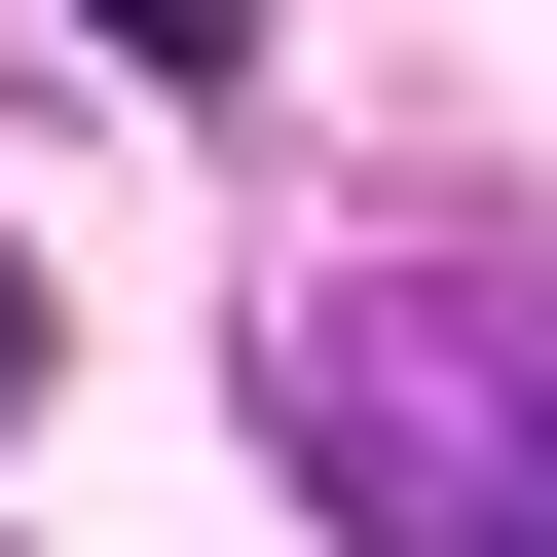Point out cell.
<instances>
[{
	"label": "cell",
	"mask_w": 557,
	"mask_h": 557,
	"mask_svg": "<svg viewBox=\"0 0 557 557\" xmlns=\"http://www.w3.org/2000/svg\"><path fill=\"white\" fill-rule=\"evenodd\" d=\"M0 446H38V260H0Z\"/></svg>",
	"instance_id": "1"
}]
</instances>
